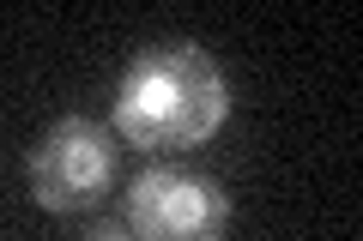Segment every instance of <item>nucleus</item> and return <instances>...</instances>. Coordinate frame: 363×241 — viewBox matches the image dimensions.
Wrapping results in <instances>:
<instances>
[{
	"mask_svg": "<svg viewBox=\"0 0 363 241\" xmlns=\"http://www.w3.org/2000/svg\"><path fill=\"white\" fill-rule=\"evenodd\" d=\"M230 114V85L200 42H152L128 61L109 102V127L145 151L206 145Z\"/></svg>",
	"mask_w": 363,
	"mask_h": 241,
	"instance_id": "f257e3e1",
	"label": "nucleus"
},
{
	"mask_svg": "<svg viewBox=\"0 0 363 241\" xmlns=\"http://www.w3.org/2000/svg\"><path fill=\"white\" fill-rule=\"evenodd\" d=\"M79 241H133V235H128V223H97V229H85Z\"/></svg>",
	"mask_w": 363,
	"mask_h": 241,
	"instance_id": "20e7f679",
	"label": "nucleus"
},
{
	"mask_svg": "<svg viewBox=\"0 0 363 241\" xmlns=\"http://www.w3.org/2000/svg\"><path fill=\"white\" fill-rule=\"evenodd\" d=\"M230 199L200 169H140L128 187V235L133 241H224Z\"/></svg>",
	"mask_w": 363,
	"mask_h": 241,
	"instance_id": "7ed1b4c3",
	"label": "nucleus"
},
{
	"mask_svg": "<svg viewBox=\"0 0 363 241\" xmlns=\"http://www.w3.org/2000/svg\"><path fill=\"white\" fill-rule=\"evenodd\" d=\"M30 199L43 211L67 217V211H85L109 193L116 181V139H109L104 121H91V114H61L49 127L37 133L30 145Z\"/></svg>",
	"mask_w": 363,
	"mask_h": 241,
	"instance_id": "f03ea898",
	"label": "nucleus"
}]
</instances>
